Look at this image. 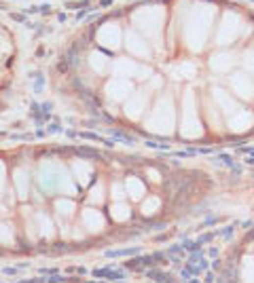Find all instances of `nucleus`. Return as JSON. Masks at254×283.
<instances>
[{"mask_svg": "<svg viewBox=\"0 0 254 283\" xmlns=\"http://www.w3.org/2000/svg\"><path fill=\"white\" fill-rule=\"evenodd\" d=\"M133 28L142 34L149 43L161 45L163 43V28H165V9L161 4H146L133 11L131 15Z\"/></svg>", "mask_w": 254, "mask_h": 283, "instance_id": "2", "label": "nucleus"}, {"mask_svg": "<svg viewBox=\"0 0 254 283\" xmlns=\"http://www.w3.org/2000/svg\"><path fill=\"white\" fill-rule=\"evenodd\" d=\"M203 133L202 120H199L197 112V97L193 89H186L182 95V118H180V136L186 140L199 138Z\"/></svg>", "mask_w": 254, "mask_h": 283, "instance_id": "6", "label": "nucleus"}, {"mask_svg": "<svg viewBox=\"0 0 254 283\" xmlns=\"http://www.w3.org/2000/svg\"><path fill=\"white\" fill-rule=\"evenodd\" d=\"M89 68L96 72V74H104L106 70L110 68V59L106 57L104 53L93 51V53H89Z\"/></svg>", "mask_w": 254, "mask_h": 283, "instance_id": "21", "label": "nucleus"}, {"mask_svg": "<svg viewBox=\"0 0 254 283\" xmlns=\"http://www.w3.org/2000/svg\"><path fill=\"white\" fill-rule=\"evenodd\" d=\"M229 87L239 99H252L254 97V80L248 72H233L229 76Z\"/></svg>", "mask_w": 254, "mask_h": 283, "instance_id": "10", "label": "nucleus"}, {"mask_svg": "<svg viewBox=\"0 0 254 283\" xmlns=\"http://www.w3.org/2000/svg\"><path fill=\"white\" fill-rule=\"evenodd\" d=\"M38 186L47 192H62V194H75L76 192V184L68 169L57 163V161H43L38 165V173H36Z\"/></svg>", "mask_w": 254, "mask_h": 283, "instance_id": "3", "label": "nucleus"}, {"mask_svg": "<svg viewBox=\"0 0 254 283\" xmlns=\"http://www.w3.org/2000/svg\"><path fill=\"white\" fill-rule=\"evenodd\" d=\"M242 281L244 283H254V258L246 256L242 262Z\"/></svg>", "mask_w": 254, "mask_h": 283, "instance_id": "24", "label": "nucleus"}, {"mask_svg": "<svg viewBox=\"0 0 254 283\" xmlns=\"http://www.w3.org/2000/svg\"><path fill=\"white\" fill-rule=\"evenodd\" d=\"M157 210H161V199L159 197H149V199L142 201V213L144 215L157 213Z\"/></svg>", "mask_w": 254, "mask_h": 283, "instance_id": "26", "label": "nucleus"}, {"mask_svg": "<svg viewBox=\"0 0 254 283\" xmlns=\"http://www.w3.org/2000/svg\"><path fill=\"white\" fill-rule=\"evenodd\" d=\"M110 194H112V197H115L117 201H121L125 194H127V192H125V186H121V184H112V192H110Z\"/></svg>", "mask_w": 254, "mask_h": 283, "instance_id": "31", "label": "nucleus"}, {"mask_svg": "<svg viewBox=\"0 0 254 283\" xmlns=\"http://www.w3.org/2000/svg\"><path fill=\"white\" fill-rule=\"evenodd\" d=\"M242 64H244V72H254V49H246L242 55Z\"/></svg>", "mask_w": 254, "mask_h": 283, "instance_id": "29", "label": "nucleus"}, {"mask_svg": "<svg viewBox=\"0 0 254 283\" xmlns=\"http://www.w3.org/2000/svg\"><path fill=\"white\" fill-rule=\"evenodd\" d=\"M252 125H254V114L250 110H246V108H239L237 112L227 117V127H229V131H233V133H244V131H248Z\"/></svg>", "mask_w": 254, "mask_h": 283, "instance_id": "15", "label": "nucleus"}, {"mask_svg": "<svg viewBox=\"0 0 254 283\" xmlns=\"http://www.w3.org/2000/svg\"><path fill=\"white\" fill-rule=\"evenodd\" d=\"M149 178H151L152 182H159V180H161V178H159V173H157L155 169H149Z\"/></svg>", "mask_w": 254, "mask_h": 283, "instance_id": "33", "label": "nucleus"}, {"mask_svg": "<svg viewBox=\"0 0 254 283\" xmlns=\"http://www.w3.org/2000/svg\"><path fill=\"white\" fill-rule=\"evenodd\" d=\"M212 102L216 104L220 114H225V117H231L233 112H237L239 108H242L237 104V99L233 97L227 89H223V87H214L212 89Z\"/></svg>", "mask_w": 254, "mask_h": 283, "instance_id": "11", "label": "nucleus"}, {"mask_svg": "<svg viewBox=\"0 0 254 283\" xmlns=\"http://www.w3.org/2000/svg\"><path fill=\"white\" fill-rule=\"evenodd\" d=\"M13 182H15V188H17V199H28L30 194V173L28 169L19 167L13 173Z\"/></svg>", "mask_w": 254, "mask_h": 283, "instance_id": "19", "label": "nucleus"}, {"mask_svg": "<svg viewBox=\"0 0 254 283\" xmlns=\"http://www.w3.org/2000/svg\"><path fill=\"white\" fill-rule=\"evenodd\" d=\"M0 243L4 245L13 243V231L9 228V224H0Z\"/></svg>", "mask_w": 254, "mask_h": 283, "instance_id": "30", "label": "nucleus"}, {"mask_svg": "<svg viewBox=\"0 0 254 283\" xmlns=\"http://www.w3.org/2000/svg\"><path fill=\"white\" fill-rule=\"evenodd\" d=\"M4 184H6V169H4V165L0 163V192L4 190Z\"/></svg>", "mask_w": 254, "mask_h": 283, "instance_id": "32", "label": "nucleus"}, {"mask_svg": "<svg viewBox=\"0 0 254 283\" xmlns=\"http://www.w3.org/2000/svg\"><path fill=\"white\" fill-rule=\"evenodd\" d=\"M96 40H98V45L104 47V49L115 51V49H119V47H121V43H123V30L119 28V24H115V22L104 24L102 28L98 30Z\"/></svg>", "mask_w": 254, "mask_h": 283, "instance_id": "9", "label": "nucleus"}, {"mask_svg": "<svg viewBox=\"0 0 254 283\" xmlns=\"http://www.w3.org/2000/svg\"><path fill=\"white\" fill-rule=\"evenodd\" d=\"M208 118H210V123L214 125V129H216V131L223 129V127H220V125H223V120H220V110L216 108V104H214L212 99H208Z\"/></svg>", "mask_w": 254, "mask_h": 283, "instance_id": "27", "label": "nucleus"}, {"mask_svg": "<svg viewBox=\"0 0 254 283\" xmlns=\"http://www.w3.org/2000/svg\"><path fill=\"white\" fill-rule=\"evenodd\" d=\"M36 224H38V233H41L43 237H53V235H55V228H53L51 220L47 218L45 213H36Z\"/></svg>", "mask_w": 254, "mask_h": 283, "instance_id": "23", "label": "nucleus"}, {"mask_svg": "<svg viewBox=\"0 0 254 283\" xmlns=\"http://www.w3.org/2000/svg\"><path fill=\"white\" fill-rule=\"evenodd\" d=\"M250 25L248 22L239 15L235 11H227L223 13L218 22V28H216V36H214V43L220 45V47H227V45H233L235 40H239L242 36L248 34Z\"/></svg>", "mask_w": 254, "mask_h": 283, "instance_id": "5", "label": "nucleus"}, {"mask_svg": "<svg viewBox=\"0 0 254 283\" xmlns=\"http://www.w3.org/2000/svg\"><path fill=\"white\" fill-rule=\"evenodd\" d=\"M170 74L174 80H189L197 76V66L193 62H178L170 68Z\"/></svg>", "mask_w": 254, "mask_h": 283, "instance_id": "16", "label": "nucleus"}, {"mask_svg": "<svg viewBox=\"0 0 254 283\" xmlns=\"http://www.w3.org/2000/svg\"><path fill=\"white\" fill-rule=\"evenodd\" d=\"M83 224L87 226V231L89 233H100V231H104V226H106V222H104V215L100 213L98 210H85L83 212Z\"/></svg>", "mask_w": 254, "mask_h": 283, "instance_id": "18", "label": "nucleus"}, {"mask_svg": "<svg viewBox=\"0 0 254 283\" xmlns=\"http://www.w3.org/2000/svg\"><path fill=\"white\" fill-rule=\"evenodd\" d=\"M237 62H239V59H237V55L233 51H229V49L216 51L210 57V70L216 72V74H229L237 66Z\"/></svg>", "mask_w": 254, "mask_h": 283, "instance_id": "12", "label": "nucleus"}, {"mask_svg": "<svg viewBox=\"0 0 254 283\" xmlns=\"http://www.w3.org/2000/svg\"><path fill=\"white\" fill-rule=\"evenodd\" d=\"M129 205L123 203V201H117L115 205L110 207V215H112V220H117V222H125L127 218H129Z\"/></svg>", "mask_w": 254, "mask_h": 283, "instance_id": "22", "label": "nucleus"}, {"mask_svg": "<svg viewBox=\"0 0 254 283\" xmlns=\"http://www.w3.org/2000/svg\"><path fill=\"white\" fill-rule=\"evenodd\" d=\"M75 203H72L70 199H57L55 201V212L59 213V215H64V218H70L72 213H75Z\"/></svg>", "mask_w": 254, "mask_h": 283, "instance_id": "25", "label": "nucleus"}, {"mask_svg": "<svg viewBox=\"0 0 254 283\" xmlns=\"http://www.w3.org/2000/svg\"><path fill=\"white\" fill-rule=\"evenodd\" d=\"M125 192L129 194V199L133 201H142L144 199V192H146V188H144V182L136 178V176H129L125 182Z\"/></svg>", "mask_w": 254, "mask_h": 283, "instance_id": "20", "label": "nucleus"}, {"mask_svg": "<svg viewBox=\"0 0 254 283\" xmlns=\"http://www.w3.org/2000/svg\"><path fill=\"white\" fill-rule=\"evenodd\" d=\"M104 201V186L102 184H96V188L89 192V203L91 205H100Z\"/></svg>", "mask_w": 254, "mask_h": 283, "instance_id": "28", "label": "nucleus"}, {"mask_svg": "<svg viewBox=\"0 0 254 283\" xmlns=\"http://www.w3.org/2000/svg\"><path fill=\"white\" fill-rule=\"evenodd\" d=\"M123 43H125V49L129 55L140 57V59H151V55H152L151 43L140 34L138 30H127L123 34Z\"/></svg>", "mask_w": 254, "mask_h": 283, "instance_id": "8", "label": "nucleus"}, {"mask_svg": "<svg viewBox=\"0 0 254 283\" xmlns=\"http://www.w3.org/2000/svg\"><path fill=\"white\" fill-rule=\"evenodd\" d=\"M110 72L115 74L117 78H131V76H136L138 80L152 78V70L140 66L138 62H133L131 57H117L115 62L110 64Z\"/></svg>", "mask_w": 254, "mask_h": 283, "instance_id": "7", "label": "nucleus"}, {"mask_svg": "<svg viewBox=\"0 0 254 283\" xmlns=\"http://www.w3.org/2000/svg\"><path fill=\"white\" fill-rule=\"evenodd\" d=\"M72 173H75V182L81 186H87L89 184V180L93 176V167L87 163L83 159H76L75 163H72Z\"/></svg>", "mask_w": 254, "mask_h": 283, "instance_id": "17", "label": "nucleus"}, {"mask_svg": "<svg viewBox=\"0 0 254 283\" xmlns=\"http://www.w3.org/2000/svg\"><path fill=\"white\" fill-rule=\"evenodd\" d=\"M144 127L157 136H170L176 129V106H174L172 95H161L151 108L149 117L144 120Z\"/></svg>", "mask_w": 254, "mask_h": 283, "instance_id": "4", "label": "nucleus"}, {"mask_svg": "<svg viewBox=\"0 0 254 283\" xmlns=\"http://www.w3.org/2000/svg\"><path fill=\"white\" fill-rule=\"evenodd\" d=\"M146 106H149V91L142 89V91H133L129 97H127L125 102V114L129 118H140L146 110Z\"/></svg>", "mask_w": 254, "mask_h": 283, "instance_id": "14", "label": "nucleus"}, {"mask_svg": "<svg viewBox=\"0 0 254 283\" xmlns=\"http://www.w3.org/2000/svg\"><path fill=\"white\" fill-rule=\"evenodd\" d=\"M216 6L208 2H195L189 9L182 25V40L191 53H202L212 34Z\"/></svg>", "mask_w": 254, "mask_h": 283, "instance_id": "1", "label": "nucleus"}, {"mask_svg": "<svg viewBox=\"0 0 254 283\" xmlns=\"http://www.w3.org/2000/svg\"><path fill=\"white\" fill-rule=\"evenodd\" d=\"M136 91L131 85L129 78H110V83L106 85V95H108L112 102H127V97Z\"/></svg>", "mask_w": 254, "mask_h": 283, "instance_id": "13", "label": "nucleus"}]
</instances>
